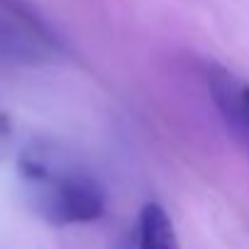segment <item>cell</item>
I'll return each mask as SVG.
<instances>
[{"label":"cell","mask_w":249,"mask_h":249,"mask_svg":"<svg viewBox=\"0 0 249 249\" xmlns=\"http://www.w3.org/2000/svg\"><path fill=\"white\" fill-rule=\"evenodd\" d=\"M205 81H208L210 98L225 122L230 137L249 159V103L244 95V86L227 69L217 64H208Z\"/></svg>","instance_id":"2"},{"label":"cell","mask_w":249,"mask_h":249,"mask_svg":"<svg viewBox=\"0 0 249 249\" xmlns=\"http://www.w3.org/2000/svg\"><path fill=\"white\" fill-rule=\"evenodd\" d=\"M35 208L54 225L93 222L105 213V188L98 176L78 164L27 154L20 161Z\"/></svg>","instance_id":"1"},{"label":"cell","mask_w":249,"mask_h":249,"mask_svg":"<svg viewBox=\"0 0 249 249\" xmlns=\"http://www.w3.org/2000/svg\"><path fill=\"white\" fill-rule=\"evenodd\" d=\"M244 95H247V103H249V86H244Z\"/></svg>","instance_id":"4"},{"label":"cell","mask_w":249,"mask_h":249,"mask_svg":"<svg viewBox=\"0 0 249 249\" xmlns=\"http://www.w3.org/2000/svg\"><path fill=\"white\" fill-rule=\"evenodd\" d=\"M137 249H181L174 222L159 203H147L140 213Z\"/></svg>","instance_id":"3"}]
</instances>
